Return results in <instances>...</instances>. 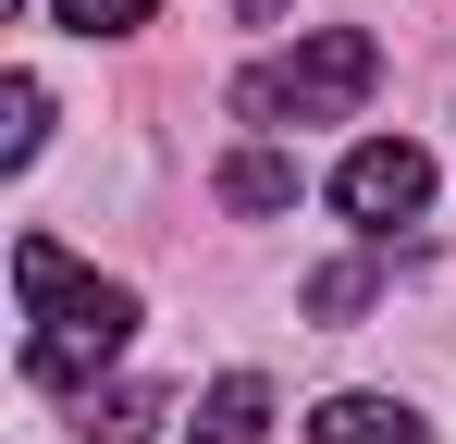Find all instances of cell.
Returning <instances> with one entry per match:
<instances>
[{"instance_id": "30bf717a", "label": "cell", "mask_w": 456, "mask_h": 444, "mask_svg": "<svg viewBox=\"0 0 456 444\" xmlns=\"http://www.w3.org/2000/svg\"><path fill=\"white\" fill-rule=\"evenodd\" d=\"M50 12H62L75 37H136V25H149L160 0H50Z\"/></svg>"}, {"instance_id": "6da1fadb", "label": "cell", "mask_w": 456, "mask_h": 444, "mask_svg": "<svg viewBox=\"0 0 456 444\" xmlns=\"http://www.w3.org/2000/svg\"><path fill=\"white\" fill-rule=\"evenodd\" d=\"M12 284H25V382L37 395H99V370L136 346V296L75 272L50 234L12 247Z\"/></svg>"}, {"instance_id": "5b68a950", "label": "cell", "mask_w": 456, "mask_h": 444, "mask_svg": "<svg viewBox=\"0 0 456 444\" xmlns=\"http://www.w3.org/2000/svg\"><path fill=\"white\" fill-rule=\"evenodd\" d=\"M185 444H272V382H259V370H223V382L198 395Z\"/></svg>"}, {"instance_id": "8992f818", "label": "cell", "mask_w": 456, "mask_h": 444, "mask_svg": "<svg viewBox=\"0 0 456 444\" xmlns=\"http://www.w3.org/2000/svg\"><path fill=\"white\" fill-rule=\"evenodd\" d=\"M223 210H247V222L297 210V160H284V148H234L223 160Z\"/></svg>"}, {"instance_id": "52a82bcc", "label": "cell", "mask_w": 456, "mask_h": 444, "mask_svg": "<svg viewBox=\"0 0 456 444\" xmlns=\"http://www.w3.org/2000/svg\"><path fill=\"white\" fill-rule=\"evenodd\" d=\"M160 407H173L160 382H111V395H86V420H75V432H86V444H149Z\"/></svg>"}, {"instance_id": "3957f363", "label": "cell", "mask_w": 456, "mask_h": 444, "mask_svg": "<svg viewBox=\"0 0 456 444\" xmlns=\"http://www.w3.org/2000/svg\"><path fill=\"white\" fill-rule=\"evenodd\" d=\"M333 210L358 222V234L419 222V210H432V148H419V136H370V148H346V160H333Z\"/></svg>"}, {"instance_id": "277c9868", "label": "cell", "mask_w": 456, "mask_h": 444, "mask_svg": "<svg viewBox=\"0 0 456 444\" xmlns=\"http://www.w3.org/2000/svg\"><path fill=\"white\" fill-rule=\"evenodd\" d=\"M308 444H432V420L407 395H321L308 407Z\"/></svg>"}, {"instance_id": "7a4b0ae2", "label": "cell", "mask_w": 456, "mask_h": 444, "mask_svg": "<svg viewBox=\"0 0 456 444\" xmlns=\"http://www.w3.org/2000/svg\"><path fill=\"white\" fill-rule=\"evenodd\" d=\"M370 86H382V50L358 25H308L297 50L234 74V124H346V111H370Z\"/></svg>"}, {"instance_id": "ba28073f", "label": "cell", "mask_w": 456, "mask_h": 444, "mask_svg": "<svg viewBox=\"0 0 456 444\" xmlns=\"http://www.w3.org/2000/svg\"><path fill=\"white\" fill-rule=\"evenodd\" d=\"M0 111H12V124H0V160L25 173V160H37V136H50V86H37V74H12V86H0Z\"/></svg>"}, {"instance_id": "9c48e42d", "label": "cell", "mask_w": 456, "mask_h": 444, "mask_svg": "<svg viewBox=\"0 0 456 444\" xmlns=\"http://www.w3.org/2000/svg\"><path fill=\"white\" fill-rule=\"evenodd\" d=\"M370 259H333V272H308V308H321V321H358V308H370Z\"/></svg>"}]
</instances>
